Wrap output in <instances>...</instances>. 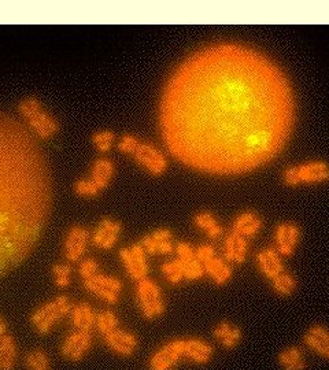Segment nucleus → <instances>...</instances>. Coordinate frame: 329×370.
Masks as SVG:
<instances>
[{
	"label": "nucleus",
	"instance_id": "nucleus-11",
	"mask_svg": "<svg viewBox=\"0 0 329 370\" xmlns=\"http://www.w3.org/2000/svg\"><path fill=\"white\" fill-rule=\"evenodd\" d=\"M93 337L90 332L74 330L63 340L60 346V355L71 362H80L92 348Z\"/></svg>",
	"mask_w": 329,
	"mask_h": 370
},
{
	"label": "nucleus",
	"instance_id": "nucleus-6",
	"mask_svg": "<svg viewBox=\"0 0 329 370\" xmlns=\"http://www.w3.org/2000/svg\"><path fill=\"white\" fill-rule=\"evenodd\" d=\"M136 299L141 315L145 319L152 321L161 317L166 310L165 299L162 296L159 285L151 278H143L136 284Z\"/></svg>",
	"mask_w": 329,
	"mask_h": 370
},
{
	"label": "nucleus",
	"instance_id": "nucleus-10",
	"mask_svg": "<svg viewBox=\"0 0 329 370\" xmlns=\"http://www.w3.org/2000/svg\"><path fill=\"white\" fill-rule=\"evenodd\" d=\"M184 358V340H170L158 348L148 361L150 370H172Z\"/></svg>",
	"mask_w": 329,
	"mask_h": 370
},
{
	"label": "nucleus",
	"instance_id": "nucleus-27",
	"mask_svg": "<svg viewBox=\"0 0 329 370\" xmlns=\"http://www.w3.org/2000/svg\"><path fill=\"white\" fill-rule=\"evenodd\" d=\"M18 359V347L14 337L6 335L0 339V370H14Z\"/></svg>",
	"mask_w": 329,
	"mask_h": 370
},
{
	"label": "nucleus",
	"instance_id": "nucleus-9",
	"mask_svg": "<svg viewBox=\"0 0 329 370\" xmlns=\"http://www.w3.org/2000/svg\"><path fill=\"white\" fill-rule=\"evenodd\" d=\"M136 162L144 167L151 176H162L167 170V159L163 152L151 143L141 141L133 152Z\"/></svg>",
	"mask_w": 329,
	"mask_h": 370
},
{
	"label": "nucleus",
	"instance_id": "nucleus-32",
	"mask_svg": "<svg viewBox=\"0 0 329 370\" xmlns=\"http://www.w3.org/2000/svg\"><path fill=\"white\" fill-rule=\"evenodd\" d=\"M162 273L166 277L172 285H177L180 284L183 280H185V273H184V265L183 262L177 258L174 260H170V262H166L162 265L161 267Z\"/></svg>",
	"mask_w": 329,
	"mask_h": 370
},
{
	"label": "nucleus",
	"instance_id": "nucleus-35",
	"mask_svg": "<svg viewBox=\"0 0 329 370\" xmlns=\"http://www.w3.org/2000/svg\"><path fill=\"white\" fill-rule=\"evenodd\" d=\"M73 191L75 195L81 196V198H95L100 192V189L93 184V181L90 178L77 180L73 185Z\"/></svg>",
	"mask_w": 329,
	"mask_h": 370
},
{
	"label": "nucleus",
	"instance_id": "nucleus-4",
	"mask_svg": "<svg viewBox=\"0 0 329 370\" xmlns=\"http://www.w3.org/2000/svg\"><path fill=\"white\" fill-rule=\"evenodd\" d=\"M73 304L65 295H59L47 303L41 304L30 315V324L39 335H48L56 324L70 314Z\"/></svg>",
	"mask_w": 329,
	"mask_h": 370
},
{
	"label": "nucleus",
	"instance_id": "nucleus-40",
	"mask_svg": "<svg viewBox=\"0 0 329 370\" xmlns=\"http://www.w3.org/2000/svg\"><path fill=\"white\" fill-rule=\"evenodd\" d=\"M6 332H7V325H6L4 319L0 317V339H2L3 336H6Z\"/></svg>",
	"mask_w": 329,
	"mask_h": 370
},
{
	"label": "nucleus",
	"instance_id": "nucleus-7",
	"mask_svg": "<svg viewBox=\"0 0 329 370\" xmlns=\"http://www.w3.org/2000/svg\"><path fill=\"white\" fill-rule=\"evenodd\" d=\"M82 285L86 291L93 293L99 299L104 300L108 304H117L119 300V293L122 291V282L117 277L107 274L96 273L88 280L82 281Z\"/></svg>",
	"mask_w": 329,
	"mask_h": 370
},
{
	"label": "nucleus",
	"instance_id": "nucleus-3",
	"mask_svg": "<svg viewBox=\"0 0 329 370\" xmlns=\"http://www.w3.org/2000/svg\"><path fill=\"white\" fill-rule=\"evenodd\" d=\"M18 111L24 117L26 126L39 140H48L59 130V122L43 107L36 96H28L18 104Z\"/></svg>",
	"mask_w": 329,
	"mask_h": 370
},
{
	"label": "nucleus",
	"instance_id": "nucleus-33",
	"mask_svg": "<svg viewBox=\"0 0 329 370\" xmlns=\"http://www.w3.org/2000/svg\"><path fill=\"white\" fill-rule=\"evenodd\" d=\"M92 144L99 152H107L111 150L112 143L115 140V133L112 130H100L92 134Z\"/></svg>",
	"mask_w": 329,
	"mask_h": 370
},
{
	"label": "nucleus",
	"instance_id": "nucleus-34",
	"mask_svg": "<svg viewBox=\"0 0 329 370\" xmlns=\"http://www.w3.org/2000/svg\"><path fill=\"white\" fill-rule=\"evenodd\" d=\"M52 275H54L55 285L59 288H66L71 281V267L66 263H58L52 266Z\"/></svg>",
	"mask_w": 329,
	"mask_h": 370
},
{
	"label": "nucleus",
	"instance_id": "nucleus-14",
	"mask_svg": "<svg viewBox=\"0 0 329 370\" xmlns=\"http://www.w3.org/2000/svg\"><path fill=\"white\" fill-rule=\"evenodd\" d=\"M89 241L88 229L81 225L71 226L63 243V255L69 262H77L85 254Z\"/></svg>",
	"mask_w": 329,
	"mask_h": 370
},
{
	"label": "nucleus",
	"instance_id": "nucleus-36",
	"mask_svg": "<svg viewBox=\"0 0 329 370\" xmlns=\"http://www.w3.org/2000/svg\"><path fill=\"white\" fill-rule=\"evenodd\" d=\"M140 143L141 141L134 134H123L118 143V150L122 154H132L133 155V152L139 147Z\"/></svg>",
	"mask_w": 329,
	"mask_h": 370
},
{
	"label": "nucleus",
	"instance_id": "nucleus-12",
	"mask_svg": "<svg viewBox=\"0 0 329 370\" xmlns=\"http://www.w3.org/2000/svg\"><path fill=\"white\" fill-rule=\"evenodd\" d=\"M300 228L295 222H281L274 230L276 251L281 256H292L300 241Z\"/></svg>",
	"mask_w": 329,
	"mask_h": 370
},
{
	"label": "nucleus",
	"instance_id": "nucleus-13",
	"mask_svg": "<svg viewBox=\"0 0 329 370\" xmlns=\"http://www.w3.org/2000/svg\"><path fill=\"white\" fill-rule=\"evenodd\" d=\"M104 344L110 351L123 358H129L137 351L139 337L132 332L123 329H115L111 333L103 336Z\"/></svg>",
	"mask_w": 329,
	"mask_h": 370
},
{
	"label": "nucleus",
	"instance_id": "nucleus-22",
	"mask_svg": "<svg viewBox=\"0 0 329 370\" xmlns=\"http://www.w3.org/2000/svg\"><path fill=\"white\" fill-rule=\"evenodd\" d=\"M115 174V165L111 159L107 158H99L93 162L90 169V180L93 184L101 191L107 188Z\"/></svg>",
	"mask_w": 329,
	"mask_h": 370
},
{
	"label": "nucleus",
	"instance_id": "nucleus-21",
	"mask_svg": "<svg viewBox=\"0 0 329 370\" xmlns=\"http://www.w3.org/2000/svg\"><path fill=\"white\" fill-rule=\"evenodd\" d=\"M248 243L244 237L230 232L224 240V256L228 262L243 263L247 258Z\"/></svg>",
	"mask_w": 329,
	"mask_h": 370
},
{
	"label": "nucleus",
	"instance_id": "nucleus-8",
	"mask_svg": "<svg viewBox=\"0 0 329 370\" xmlns=\"http://www.w3.org/2000/svg\"><path fill=\"white\" fill-rule=\"evenodd\" d=\"M119 259L128 275L134 281H140L147 277L150 270L148 262H147V252L140 243L122 248L119 251Z\"/></svg>",
	"mask_w": 329,
	"mask_h": 370
},
{
	"label": "nucleus",
	"instance_id": "nucleus-31",
	"mask_svg": "<svg viewBox=\"0 0 329 370\" xmlns=\"http://www.w3.org/2000/svg\"><path fill=\"white\" fill-rule=\"evenodd\" d=\"M118 326H119V319H118V317L115 315L114 311L104 310L96 315L95 328L100 335L106 336V335L111 333L112 330L118 329Z\"/></svg>",
	"mask_w": 329,
	"mask_h": 370
},
{
	"label": "nucleus",
	"instance_id": "nucleus-39",
	"mask_svg": "<svg viewBox=\"0 0 329 370\" xmlns=\"http://www.w3.org/2000/svg\"><path fill=\"white\" fill-rule=\"evenodd\" d=\"M195 250H196V258L202 263H206L207 260H210V259H213L214 256H217L214 245H211V244H202V245H199L198 248H195Z\"/></svg>",
	"mask_w": 329,
	"mask_h": 370
},
{
	"label": "nucleus",
	"instance_id": "nucleus-2",
	"mask_svg": "<svg viewBox=\"0 0 329 370\" xmlns=\"http://www.w3.org/2000/svg\"><path fill=\"white\" fill-rule=\"evenodd\" d=\"M51 202V169L36 136L0 111V267L28 250Z\"/></svg>",
	"mask_w": 329,
	"mask_h": 370
},
{
	"label": "nucleus",
	"instance_id": "nucleus-23",
	"mask_svg": "<svg viewBox=\"0 0 329 370\" xmlns=\"http://www.w3.org/2000/svg\"><path fill=\"white\" fill-rule=\"evenodd\" d=\"M96 313L92 308V306L82 302L73 306L70 311L71 325L75 328V330H86L90 332L96 322Z\"/></svg>",
	"mask_w": 329,
	"mask_h": 370
},
{
	"label": "nucleus",
	"instance_id": "nucleus-26",
	"mask_svg": "<svg viewBox=\"0 0 329 370\" xmlns=\"http://www.w3.org/2000/svg\"><path fill=\"white\" fill-rule=\"evenodd\" d=\"M194 225L206 233L211 239H218L224 233V228L218 224L217 218L210 211H199L194 215Z\"/></svg>",
	"mask_w": 329,
	"mask_h": 370
},
{
	"label": "nucleus",
	"instance_id": "nucleus-30",
	"mask_svg": "<svg viewBox=\"0 0 329 370\" xmlns=\"http://www.w3.org/2000/svg\"><path fill=\"white\" fill-rule=\"evenodd\" d=\"M26 370H51V361L43 350H32L25 356Z\"/></svg>",
	"mask_w": 329,
	"mask_h": 370
},
{
	"label": "nucleus",
	"instance_id": "nucleus-16",
	"mask_svg": "<svg viewBox=\"0 0 329 370\" xmlns=\"http://www.w3.org/2000/svg\"><path fill=\"white\" fill-rule=\"evenodd\" d=\"M121 232H122L121 222L111 218H103L92 235V243L100 250H111L118 241Z\"/></svg>",
	"mask_w": 329,
	"mask_h": 370
},
{
	"label": "nucleus",
	"instance_id": "nucleus-25",
	"mask_svg": "<svg viewBox=\"0 0 329 370\" xmlns=\"http://www.w3.org/2000/svg\"><path fill=\"white\" fill-rule=\"evenodd\" d=\"M203 266L205 271L217 285H225L232 278V267L219 256H214L213 259L207 260L206 263H203Z\"/></svg>",
	"mask_w": 329,
	"mask_h": 370
},
{
	"label": "nucleus",
	"instance_id": "nucleus-1",
	"mask_svg": "<svg viewBox=\"0 0 329 370\" xmlns=\"http://www.w3.org/2000/svg\"><path fill=\"white\" fill-rule=\"evenodd\" d=\"M295 123L285 74L270 59L237 44L189 55L167 80L159 128L170 155L192 170L244 174L276 159Z\"/></svg>",
	"mask_w": 329,
	"mask_h": 370
},
{
	"label": "nucleus",
	"instance_id": "nucleus-20",
	"mask_svg": "<svg viewBox=\"0 0 329 370\" xmlns=\"http://www.w3.org/2000/svg\"><path fill=\"white\" fill-rule=\"evenodd\" d=\"M214 348L202 339H187L184 340V356L194 363L206 365L213 359Z\"/></svg>",
	"mask_w": 329,
	"mask_h": 370
},
{
	"label": "nucleus",
	"instance_id": "nucleus-18",
	"mask_svg": "<svg viewBox=\"0 0 329 370\" xmlns=\"http://www.w3.org/2000/svg\"><path fill=\"white\" fill-rule=\"evenodd\" d=\"M256 266H258L259 271L262 273L266 278L273 280L274 277L284 271V265H282L281 255L278 254L274 248H265L260 250L256 254Z\"/></svg>",
	"mask_w": 329,
	"mask_h": 370
},
{
	"label": "nucleus",
	"instance_id": "nucleus-15",
	"mask_svg": "<svg viewBox=\"0 0 329 370\" xmlns=\"http://www.w3.org/2000/svg\"><path fill=\"white\" fill-rule=\"evenodd\" d=\"M140 244L144 247L145 252L151 255H170L176 251L173 233L167 228L156 229L150 235H145Z\"/></svg>",
	"mask_w": 329,
	"mask_h": 370
},
{
	"label": "nucleus",
	"instance_id": "nucleus-29",
	"mask_svg": "<svg viewBox=\"0 0 329 370\" xmlns=\"http://www.w3.org/2000/svg\"><path fill=\"white\" fill-rule=\"evenodd\" d=\"M271 288L280 296H291L298 288V281L289 271H281L271 280Z\"/></svg>",
	"mask_w": 329,
	"mask_h": 370
},
{
	"label": "nucleus",
	"instance_id": "nucleus-38",
	"mask_svg": "<svg viewBox=\"0 0 329 370\" xmlns=\"http://www.w3.org/2000/svg\"><path fill=\"white\" fill-rule=\"evenodd\" d=\"M176 254H177V258L183 260V262L192 260L196 258V250L187 241H180V243L176 244Z\"/></svg>",
	"mask_w": 329,
	"mask_h": 370
},
{
	"label": "nucleus",
	"instance_id": "nucleus-37",
	"mask_svg": "<svg viewBox=\"0 0 329 370\" xmlns=\"http://www.w3.org/2000/svg\"><path fill=\"white\" fill-rule=\"evenodd\" d=\"M97 270H99V265H97V262L95 259L89 258V259L82 260V262L80 263L78 274H80V277L82 278V281H84V280L90 278L92 275H95L97 273Z\"/></svg>",
	"mask_w": 329,
	"mask_h": 370
},
{
	"label": "nucleus",
	"instance_id": "nucleus-19",
	"mask_svg": "<svg viewBox=\"0 0 329 370\" xmlns=\"http://www.w3.org/2000/svg\"><path fill=\"white\" fill-rule=\"evenodd\" d=\"M262 218L255 211H243L232 222V232L241 237H254L262 228Z\"/></svg>",
	"mask_w": 329,
	"mask_h": 370
},
{
	"label": "nucleus",
	"instance_id": "nucleus-5",
	"mask_svg": "<svg viewBox=\"0 0 329 370\" xmlns=\"http://www.w3.org/2000/svg\"><path fill=\"white\" fill-rule=\"evenodd\" d=\"M281 180L287 187L302 184H321L329 180V165L325 161H309L284 169Z\"/></svg>",
	"mask_w": 329,
	"mask_h": 370
},
{
	"label": "nucleus",
	"instance_id": "nucleus-24",
	"mask_svg": "<svg viewBox=\"0 0 329 370\" xmlns=\"http://www.w3.org/2000/svg\"><path fill=\"white\" fill-rule=\"evenodd\" d=\"M214 339L226 350L234 348L241 340V330L239 326L233 325L229 321H222L214 328Z\"/></svg>",
	"mask_w": 329,
	"mask_h": 370
},
{
	"label": "nucleus",
	"instance_id": "nucleus-28",
	"mask_svg": "<svg viewBox=\"0 0 329 370\" xmlns=\"http://www.w3.org/2000/svg\"><path fill=\"white\" fill-rule=\"evenodd\" d=\"M278 363L282 370H306L307 363L304 361L303 351L299 347H288L278 355Z\"/></svg>",
	"mask_w": 329,
	"mask_h": 370
},
{
	"label": "nucleus",
	"instance_id": "nucleus-17",
	"mask_svg": "<svg viewBox=\"0 0 329 370\" xmlns=\"http://www.w3.org/2000/svg\"><path fill=\"white\" fill-rule=\"evenodd\" d=\"M303 341L314 354L329 361V329L326 326L321 324L310 326L304 333Z\"/></svg>",
	"mask_w": 329,
	"mask_h": 370
}]
</instances>
